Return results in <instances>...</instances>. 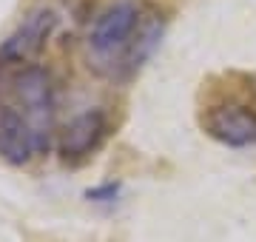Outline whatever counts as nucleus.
Masks as SVG:
<instances>
[{
  "instance_id": "obj_2",
  "label": "nucleus",
  "mask_w": 256,
  "mask_h": 242,
  "mask_svg": "<svg viewBox=\"0 0 256 242\" xmlns=\"http://www.w3.org/2000/svg\"><path fill=\"white\" fill-rule=\"evenodd\" d=\"M202 128L225 146H236V148L256 146V112L248 106H236V102L214 106L202 117Z\"/></svg>"
},
{
  "instance_id": "obj_7",
  "label": "nucleus",
  "mask_w": 256,
  "mask_h": 242,
  "mask_svg": "<svg viewBox=\"0 0 256 242\" xmlns=\"http://www.w3.org/2000/svg\"><path fill=\"white\" fill-rule=\"evenodd\" d=\"M160 34H162V23H156V20H148L142 28L137 26V38L128 43L126 57L120 60V66L126 68V74H134L140 66H142V60H146V57L154 52V46L160 43Z\"/></svg>"
},
{
  "instance_id": "obj_9",
  "label": "nucleus",
  "mask_w": 256,
  "mask_h": 242,
  "mask_svg": "<svg viewBox=\"0 0 256 242\" xmlns=\"http://www.w3.org/2000/svg\"><path fill=\"white\" fill-rule=\"evenodd\" d=\"M254 92H256V80H254Z\"/></svg>"
},
{
  "instance_id": "obj_4",
  "label": "nucleus",
  "mask_w": 256,
  "mask_h": 242,
  "mask_svg": "<svg viewBox=\"0 0 256 242\" xmlns=\"http://www.w3.org/2000/svg\"><path fill=\"white\" fill-rule=\"evenodd\" d=\"M40 151L32 122L12 106H0V157L12 166H23Z\"/></svg>"
},
{
  "instance_id": "obj_8",
  "label": "nucleus",
  "mask_w": 256,
  "mask_h": 242,
  "mask_svg": "<svg viewBox=\"0 0 256 242\" xmlns=\"http://www.w3.org/2000/svg\"><path fill=\"white\" fill-rule=\"evenodd\" d=\"M117 191H120L117 182H106V186L88 188V191H86V196H88V200H94V202H111V200L117 196Z\"/></svg>"
},
{
  "instance_id": "obj_1",
  "label": "nucleus",
  "mask_w": 256,
  "mask_h": 242,
  "mask_svg": "<svg viewBox=\"0 0 256 242\" xmlns=\"http://www.w3.org/2000/svg\"><path fill=\"white\" fill-rule=\"evenodd\" d=\"M12 92H14V100L23 108V117L32 122L37 140H40V148L48 146V131H52V122H54V88H52V77L37 68V66H26L20 68L18 74L12 77Z\"/></svg>"
},
{
  "instance_id": "obj_3",
  "label": "nucleus",
  "mask_w": 256,
  "mask_h": 242,
  "mask_svg": "<svg viewBox=\"0 0 256 242\" xmlns=\"http://www.w3.org/2000/svg\"><path fill=\"white\" fill-rule=\"evenodd\" d=\"M54 26H57L54 12L40 9L34 14H28L26 23L0 46V60L3 63H28L32 57H37L43 52L48 34L54 32Z\"/></svg>"
},
{
  "instance_id": "obj_5",
  "label": "nucleus",
  "mask_w": 256,
  "mask_h": 242,
  "mask_svg": "<svg viewBox=\"0 0 256 242\" xmlns=\"http://www.w3.org/2000/svg\"><path fill=\"white\" fill-rule=\"evenodd\" d=\"M140 26V14L134 6H114L102 14L92 28V48L97 54H114V52H122L128 48L134 32Z\"/></svg>"
},
{
  "instance_id": "obj_6",
  "label": "nucleus",
  "mask_w": 256,
  "mask_h": 242,
  "mask_svg": "<svg viewBox=\"0 0 256 242\" xmlns=\"http://www.w3.org/2000/svg\"><path fill=\"white\" fill-rule=\"evenodd\" d=\"M106 137V117L102 112H86L77 114L60 134V157L66 162L86 160Z\"/></svg>"
}]
</instances>
